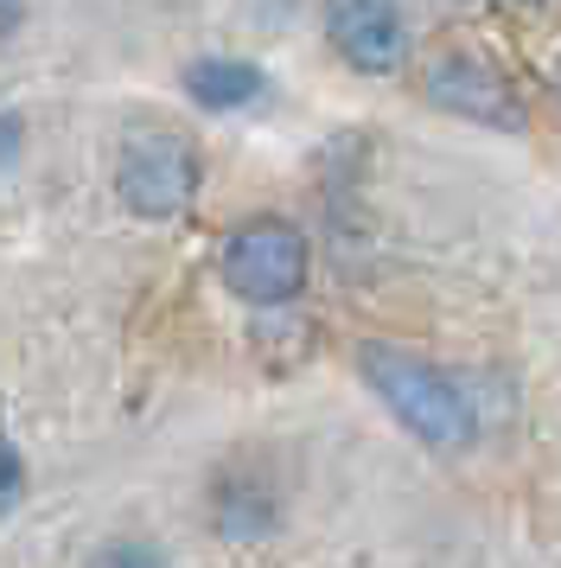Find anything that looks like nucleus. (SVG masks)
<instances>
[{
	"mask_svg": "<svg viewBox=\"0 0 561 568\" xmlns=\"http://www.w3.org/2000/svg\"><path fill=\"white\" fill-rule=\"evenodd\" d=\"M357 371H364V384L377 389L382 409L396 415L415 440H428V447H466L472 440V403L459 396V384L440 364L396 352V345H364Z\"/></svg>",
	"mask_w": 561,
	"mask_h": 568,
	"instance_id": "obj_1",
	"label": "nucleus"
},
{
	"mask_svg": "<svg viewBox=\"0 0 561 568\" xmlns=\"http://www.w3.org/2000/svg\"><path fill=\"white\" fill-rule=\"evenodd\" d=\"M115 192L134 217H178L198 199V148L166 122H134L115 154Z\"/></svg>",
	"mask_w": 561,
	"mask_h": 568,
	"instance_id": "obj_2",
	"label": "nucleus"
},
{
	"mask_svg": "<svg viewBox=\"0 0 561 568\" xmlns=\"http://www.w3.org/2000/svg\"><path fill=\"white\" fill-rule=\"evenodd\" d=\"M217 275L249 307H280V301H294L306 287V236L287 217H255L243 231H230Z\"/></svg>",
	"mask_w": 561,
	"mask_h": 568,
	"instance_id": "obj_3",
	"label": "nucleus"
},
{
	"mask_svg": "<svg viewBox=\"0 0 561 568\" xmlns=\"http://www.w3.org/2000/svg\"><path fill=\"white\" fill-rule=\"evenodd\" d=\"M428 103L459 115V122H484V129H523V97L491 71L479 52H440L428 64Z\"/></svg>",
	"mask_w": 561,
	"mask_h": 568,
	"instance_id": "obj_4",
	"label": "nucleus"
},
{
	"mask_svg": "<svg viewBox=\"0 0 561 568\" xmlns=\"http://www.w3.org/2000/svg\"><path fill=\"white\" fill-rule=\"evenodd\" d=\"M326 39L351 71L389 78L408 58L402 0H326Z\"/></svg>",
	"mask_w": 561,
	"mask_h": 568,
	"instance_id": "obj_5",
	"label": "nucleus"
},
{
	"mask_svg": "<svg viewBox=\"0 0 561 568\" xmlns=\"http://www.w3.org/2000/svg\"><path fill=\"white\" fill-rule=\"evenodd\" d=\"M185 97L198 109L230 115V109H249L262 97V71L243 58H198V64H185Z\"/></svg>",
	"mask_w": 561,
	"mask_h": 568,
	"instance_id": "obj_6",
	"label": "nucleus"
},
{
	"mask_svg": "<svg viewBox=\"0 0 561 568\" xmlns=\"http://www.w3.org/2000/svg\"><path fill=\"white\" fill-rule=\"evenodd\" d=\"M20 498H26V460H20L13 440H0V517L13 511Z\"/></svg>",
	"mask_w": 561,
	"mask_h": 568,
	"instance_id": "obj_7",
	"label": "nucleus"
},
{
	"mask_svg": "<svg viewBox=\"0 0 561 568\" xmlns=\"http://www.w3.org/2000/svg\"><path fill=\"white\" fill-rule=\"evenodd\" d=\"M90 568H166V562L153 556L147 542H109V549H102Z\"/></svg>",
	"mask_w": 561,
	"mask_h": 568,
	"instance_id": "obj_8",
	"label": "nucleus"
},
{
	"mask_svg": "<svg viewBox=\"0 0 561 568\" xmlns=\"http://www.w3.org/2000/svg\"><path fill=\"white\" fill-rule=\"evenodd\" d=\"M13 154H20V115L0 109V166H13Z\"/></svg>",
	"mask_w": 561,
	"mask_h": 568,
	"instance_id": "obj_9",
	"label": "nucleus"
},
{
	"mask_svg": "<svg viewBox=\"0 0 561 568\" xmlns=\"http://www.w3.org/2000/svg\"><path fill=\"white\" fill-rule=\"evenodd\" d=\"M26 7H32V0H0V39H7V32H20Z\"/></svg>",
	"mask_w": 561,
	"mask_h": 568,
	"instance_id": "obj_10",
	"label": "nucleus"
},
{
	"mask_svg": "<svg viewBox=\"0 0 561 568\" xmlns=\"http://www.w3.org/2000/svg\"><path fill=\"white\" fill-rule=\"evenodd\" d=\"M555 83H561V71H555Z\"/></svg>",
	"mask_w": 561,
	"mask_h": 568,
	"instance_id": "obj_11",
	"label": "nucleus"
}]
</instances>
